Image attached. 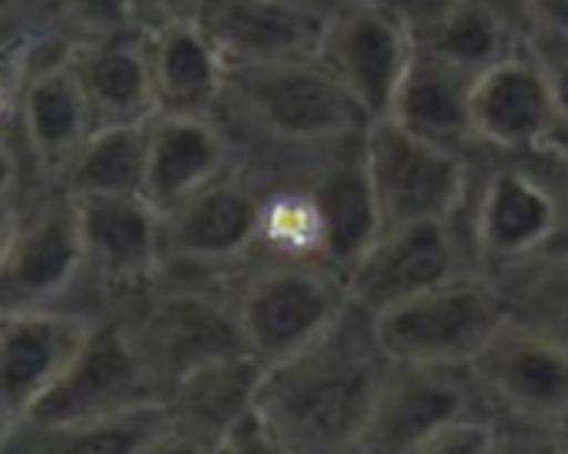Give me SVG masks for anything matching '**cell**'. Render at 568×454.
Returning a JSON list of instances; mask_svg holds the SVG:
<instances>
[{"label":"cell","instance_id":"6da1fadb","mask_svg":"<svg viewBox=\"0 0 568 454\" xmlns=\"http://www.w3.org/2000/svg\"><path fill=\"white\" fill-rule=\"evenodd\" d=\"M388 371L375 314L352 301L318 341L267 368L257 411L298 454H352Z\"/></svg>","mask_w":568,"mask_h":454},{"label":"cell","instance_id":"7a4b0ae2","mask_svg":"<svg viewBox=\"0 0 568 454\" xmlns=\"http://www.w3.org/2000/svg\"><path fill=\"white\" fill-rule=\"evenodd\" d=\"M224 101L264 144L318 154L368 131V114L318 58L227 68Z\"/></svg>","mask_w":568,"mask_h":454},{"label":"cell","instance_id":"3957f363","mask_svg":"<svg viewBox=\"0 0 568 454\" xmlns=\"http://www.w3.org/2000/svg\"><path fill=\"white\" fill-rule=\"evenodd\" d=\"M244 348L267 368L318 341L348 308V278L325 261L251 258L231 285Z\"/></svg>","mask_w":568,"mask_h":454},{"label":"cell","instance_id":"277c9868","mask_svg":"<svg viewBox=\"0 0 568 454\" xmlns=\"http://www.w3.org/2000/svg\"><path fill=\"white\" fill-rule=\"evenodd\" d=\"M511 318L505 288L488 271L471 268L375 314V328L392 361L471 368Z\"/></svg>","mask_w":568,"mask_h":454},{"label":"cell","instance_id":"5b68a950","mask_svg":"<svg viewBox=\"0 0 568 454\" xmlns=\"http://www.w3.org/2000/svg\"><path fill=\"white\" fill-rule=\"evenodd\" d=\"M471 251L491 278L538 258L568 238V190L558 174L531 164V154L491 164L471 194Z\"/></svg>","mask_w":568,"mask_h":454},{"label":"cell","instance_id":"8992f818","mask_svg":"<svg viewBox=\"0 0 568 454\" xmlns=\"http://www.w3.org/2000/svg\"><path fill=\"white\" fill-rule=\"evenodd\" d=\"M362 147L385 227L425 217H462L468 210L475 190L468 154L435 144L395 117L372 121Z\"/></svg>","mask_w":568,"mask_h":454},{"label":"cell","instance_id":"52a82bcc","mask_svg":"<svg viewBox=\"0 0 568 454\" xmlns=\"http://www.w3.org/2000/svg\"><path fill=\"white\" fill-rule=\"evenodd\" d=\"M468 371L495 421L568 434V338L511 318Z\"/></svg>","mask_w":568,"mask_h":454},{"label":"cell","instance_id":"ba28073f","mask_svg":"<svg viewBox=\"0 0 568 454\" xmlns=\"http://www.w3.org/2000/svg\"><path fill=\"white\" fill-rule=\"evenodd\" d=\"M164 398L161 384L141 351L131 324L104 321L94 324L88 344L71 361V368L38 398V404L21 421L24 427L44 434L124 411L141 401Z\"/></svg>","mask_w":568,"mask_h":454},{"label":"cell","instance_id":"9c48e42d","mask_svg":"<svg viewBox=\"0 0 568 454\" xmlns=\"http://www.w3.org/2000/svg\"><path fill=\"white\" fill-rule=\"evenodd\" d=\"M471 268H478V261L462 217L405 220L388 224L368 255L352 268L348 291L358 308L382 314Z\"/></svg>","mask_w":568,"mask_h":454},{"label":"cell","instance_id":"30bf717a","mask_svg":"<svg viewBox=\"0 0 568 454\" xmlns=\"http://www.w3.org/2000/svg\"><path fill=\"white\" fill-rule=\"evenodd\" d=\"M471 131L478 147H488L501 157L561 147L555 91L531 41H521L498 64L475 78Z\"/></svg>","mask_w":568,"mask_h":454},{"label":"cell","instance_id":"8fae6325","mask_svg":"<svg viewBox=\"0 0 568 454\" xmlns=\"http://www.w3.org/2000/svg\"><path fill=\"white\" fill-rule=\"evenodd\" d=\"M264 180L234 164L217 180L164 214L168 265L224 271L247 265L257 251Z\"/></svg>","mask_w":568,"mask_h":454},{"label":"cell","instance_id":"7c38bea8","mask_svg":"<svg viewBox=\"0 0 568 454\" xmlns=\"http://www.w3.org/2000/svg\"><path fill=\"white\" fill-rule=\"evenodd\" d=\"M415 48V38L378 0H342L328 14L318 61L342 81L368 121H378L388 117Z\"/></svg>","mask_w":568,"mask_h":454},{"label":"cell","instance_id":"4fadbf2b","mask_svg":"<svg viewBox=\"0 0 568 454\" xmlns=\"http://www.w3.org/2000/svg\"><path fill=\"white\" fill-rule=\"evenodd\" d=\"M131 328L161 384V394L184 371L231 351H247L234 314V295L217 285L168 288Z\"/></svg>","mask_w":568,"mask_h":454},{"label":"cell","instance_id":"5bb4252c","mask_svg":"<svg viewBox=\"0 0 568 454\" xmlns=\"http://www.w3.org/2000/svg\"><path fill=\"white\" fill-rule=\"evenodd\" d=\"M488 414L468 368L392 361L368 431L358 444L365 454H408L435 431ZM491 417V414H488Z\"/></svg>","mask_w":568,"mask_h":454},{"label":"cell","instance_id":"9a60e30c","mask_svg":"<svg viewBox=\"0 0 568 454\" xmlns=\"http://www.w3.org/2000/svg\"><path fill=\"white\" fill-rule=\"evenodd\" d=\"M88 268L78 200L61 190L21 220V231L0 265V314L51 311Z\"/></svg>","mask_w":568,"mask_h":454},{"label":"cell","instance_id":"2e32d148","mask_svg":"<svg viewBox=\"0 0 568 454\" xmlns=\"http://www.w3.org/2000/svg\"><path fill=\"white\" fill-rule=\"evenodd\" d=\"M362 137L325 147L322 161H315V167L305 174V184L322 214L325 261L345 278L385 231V217L368 174Z\"/></svg>","mask_w":568,"mask_h":454},{"label":"cell","instance_id":"e0dca14e","mask_svg":"<svg viewBox=\"0 0 568 454\" xmlns=\"http://www.w3.org/2000/svg\"><path fill=\"white\" fill-rule=\"evenodd\" d=\"M328 14L312 0H217L201 24L227 68L318 58Z\"/></svg>","mask_w":568,"mask_h":454},{"label":"cell","instance_id":"ac0fdd59","mask_svg":"<svg viewBox=\"0 0 568 454\" xmlns=\"http://www.w3.org/2000/svg\"><path fill=\"white\" fill-rule=\"evenodd\" d=\"M94 324L71 314L34 311L0 328V421L21 424L38 398L71 368Z\"/></svg>","mask_w":568,"mask_h":454},{"label":"cell","instance_id":"d6986e66","mask_svg":"<svg viewBox=\"0 0 568 454\" xmlns=\"http://www.w3.org/2000/svg\"><path fill=\"white\" fill-rule=\"evenodd\" d=\"M234 164V144L217 114H154L148 124L144 197L171 214Z\"/></svg>","mask_w":568,"mask_h":454},{"label":"cell","instance_id":"ffe728a7","mask_svg":"<svg viewBox=\"0 0 568 454\" xmlns=\"http://www.w3.org/2000/svg\"><path fill=\"white\" fill-rule=\"evenodd\" d=\"M74 197V194H71ZM88 265L111 285H148L164 265V214L144 194L74 197Z\"/></svg>","mask_w":568,"mask_h":454},{"label":"cell","instance_id":"44dd1931","mask_svg":"<svg viewBox=\"0 0 568 454\" xmlns=\"http://www.w3.org/2000/svg\"><path fill=\"white\" fill-rule=\"evenodd\" d=\"M264 374L267 364L251 351H231L184 371L164 391L171 424L217 447L257 407Z\"/></svg>","mask_w":568,"mask_h":454},{"label":"cell","instance_id":"7402d4cb","mask_svg":"<svg viewBox=\"0 0 568 454\" xmlns=\"http://www.w3.org/2000/svg\"><path fill=\"white\" fill-rule=\"evenodd\" d=\"M148 54L158 114H217L227 91V61L201 18L158 24Z\"/></svg>","mask_w":568,"mask_h":454},{"label":"cell","instance_id":"603a6c76","mask_svg":"<svg viewBox=\"0 0 568 454\" xmlns=\"http://www.w3.org/2000/svg\"><path fill=\"white\" fill-rule=\"evenodd\" d=\"M471 74L452 68L425 48H415L388 117L435 144L468 154L478 147L471 131Z\"/></svg>","mask_w":568,"mask_h":454},{"label":"cell","instance_id":"cb8c5ba5","mask_svg":"<svg viewBox=\"0 0 568 454\" xmlns=\"http://www.w3.org/2000/svg\"><path fill=\"white\" fill-rule=\"evenodd\" d=\"M74 74L94 114L104 124H144L158 114L148 41L111 38L74 61Z\"/></svg>","mask_w":568,"mask_h":454},{"label":"cell","instance_id":"d4e9b609","mask_svg":"<svg viewBox=\"0 0 568 454\" xmlns=\"http://www.w3.org/2000/svg\"><path fill=\"white\" fill-rule=\"evenodd\" d=\"M21 117L31 154L44 171L61 177L94 131V114L74 74V64L44 71L28 87Z\"/></svg>","mask_w":568,"mask_h":454},{"label":"cell","instance_id":"484cf974","mask_svg":"<svg viewBox=\"0 0 568 454\" xmlns=\"http://www.w3.org/2000/svg\"><path fill=\"white\" fill-rule=\"evenodd\" d=\"M148 124H104L81 144L68 171L64 190L74 197H121L144 194L148 167Z\"/></svg>","mask_w":568,"mask_h":454},{"label":"cell","instance_id":"4316f807","mask_svg":"<svg viewBox=\"0 0 568 454\" xmlns=\"http://www.w3.org/2000/svg\"><path fill=\"white\" fill-rule=\"evenodd\" d=\"M171 431L164 398L131 404L124 411L44 431L41 454H148Z\"/></svg>","mask_w":568,"mask_h":454},{"label":"cell","instance_id":"83f0119b","mask_svg":"<svg viewBox=\"0 0 568 454\" xmlns=\"http://www.w3.org/2000/svg\"><path fill=\"white\" fill-rule=\"evenodd\" d=\"M254 258L325 261L322 214H318V204H315L305 177L288 180V184L264 180V204H261V227H257Z\"/></svg>","mask_w":568,"mask_h":454},{"label":"cell","instance_id":"f1b7e54d","mask_svg":"<svg viewBox=\"0 0 568 454\" xmlns=\"http://www.w3.org/2000/svg\"><path fill=\"white\" fill-rule=\"evenodd\" d=\"M495 281L505 288L515 318L568 338V238Z\"/></svg>","mask_w":568,"mask_h":454},{"label":"cell","instance_id":"f546056e","mask_svg":"<svg viewBox=\"0 0 568 454\" xmlns=\"http://www.w3.org/2000/svg\"><path fill=\"white\" fill-rule=\"evenodd\" d=\"M518 44H521V38L515 31H508L491 11L475 4V0H462V4L418 48L432 51L435 58L448 61L452 68L478 78Z\"/></svg>","mask_w":568,"mask_h":454},{"label":"cell","instance_id":"4dcf8cb0","mask_svg":"<svg viewBox=\"0 0 568 454\" xmlns=\"http://www.w3.org/2000/svg\"><path fill=\"white\" fill-rule=\"evenodd\" d=\"M491 447H495V417L478 414L435 431L408 454H491Z\"/></svg>","mask_w":568,"mask_h":454},{"label":"cell","instance_id":"1f68e13d","mask_svg":"<svg viewBox=\"0 0 568 454\" xmlns=\"http://www.w3.org/2000/svg\"><path fill=\"white\" fill-rule=\"evenodd\" d=\"M491 454H568V434L548 431V427L495 421Z\"/></svg>","mask_w":568,"mask_h":454},{"label":"cell","instance_id":"d6a6232c","mask_svg":"<svg viewBox=\"0 0 568 454\" xmlns=\"http://www.w3.org/2000/svg\"><path fill=\"white\" fill-rule=\"evenodd\" d=\"M217 454H298L288 441H284L254 407L221 444Z\"/></svg>","mask_w":568,"mask_h":454},{"label":"cell","instance_id":"836d02e7","mask_svg":"<svg viewBox=\"0 0 568 454\" xmlns=\"http://www.w3.org/2000/svg\"><path fill=\"white\" fill-rule=\"evenodd\" d=\"M378 4L415 38V44H422L462 0H378Z\"/></svg>","mask_w":568,"mask_h":454},{"label":"cell","instance_id":"e575fe53","mask_svg":"<svg viewBox=\"0 0 568 454\" xmlns=\"http://www.w3.org/2000/svg\"><path fill=\"white\" fill-rule=\"evenodd\" d=\"M528 41L548 71L555 104H558V117H561V134H565L561 144H568V41H555V38H528Z\"/></svg>","mask_w":568,"mask_h":454},{"label":"cell","instance_id":"d590c367","mask_svg":"<svg viewBox=\"0 0 568 454\" xmlns=\"http://www.w3.org/2000/svg\"><path fill=\"white\" fill-rule=\"evenodd\" d=\"M64 4L98 31L118 34L134 18V0H64Z\"/></svg>","mask_w":568,"mask_h":454},{"label":"cell","instance_id":"8d00e7d4","mask_svg":"<svg viewBox=\"0 0 568 454\" xmlns=\"http://www.w3.org/2000/svg\"><path fill=\"white\" fill-rule=\"evenodd\" d=\"M568 41V0H531V34Z\"/></svg>","mask_w":568,"mask_h":454},{"label":"cell","instance_id":"74e56055","mask_svg":"<svg viewBox=\"0 0 568 454\" xmlns=\"http://www.w3.org/2000/svg\"><path fill=\"white\" fill-rule=\"evenodd\" d=\"M485 11H491L508 31H515L521 41L531 34V0H475Z\"/></svg>","mask_w":568,"mask_h":454},{"label":"cell","instance_id":"f35d334b","mask_svg":"<svg viewBox=\"0 0 568 454\" xmlns=\"http://www.w3.org/2000/svg\"><path fill=\"white\" fill-rule=\"evenodd\" d=\"M148 454H217V447L201 441V437H194V434H187V431H178L171 424V431Z\"/></svg>","mask_w":568,"mask_h":454},{"label":"cell","instance_id":"ab89813d","mask_svg":"<svg viewBox=\"0 0 568 454\" xmlns=\"http://www.w3.org/2000/svg\"><path fill=\"white\" fill-rule=\"evenodd\" d=\"M144 4L158 11L161 24L164 21H191V18H201V11H204V0H144Z\"/></svg>","mask_w":568,"mask_h":454},{"label":"cell","instance_id":"60d3db41","mask_svg":"<svg viewBox=\"0 0 568 454\" xmlns=\"http://www.w3.org/2000/svg\"><path fill=\"white\" fill-rule=\"evenodd\" d=\"M21 180V167H18V157L11 151V144L0 137V204H11L14 197V187Z\"/></svg>","mask_w":568,"mask_h":454},{"label":"cell","instance_id":"b9f144b4","mask_svg":"<svg viewBox=\"0 0 568 454\" xmlns=\"http://www.w3.org/2000/svg\"><path fill=\"white\" fill-rule=\"evenodd\" d=\"M18 231H21V217L14 214L11 204H0V265H4V258H8Z\"/></svg>","mask_w":568,"mask_h":454},{"label":"cell","instance_id":"7bdbcfd3","mask_svg":"<svg viewBox=\"0 0 568 454\" xmlns=\"http://www.w3.org/2000/svg\"><path fill=\"white\" fill-rule=\"evenodd\" d=\"M558 154H561V180H565V190H568V144H561Z\"/></svg>","mask_w":568,"mask_h":454},{"label":"cell","instance_id":"ee69618b","mask_svg":"<svg viewBox=\"0 0 568 454\" xmlns=\"http://www.w3.org/2000/svg\"><path fill=\"white\" fill-rule=\"evenodd\" d=\"M8 321H11V318H4V314H0V328H4V324H8Z\"/></svg>","mask_w":568,"mask_h":454},{"label":"cell","instance_id":"f6af8a7d","mask_svg":"<svg viewBox=\"0 0 568 454\" xmlns=\"http://www.w3.org/2000/svg\"><path fill=\"white\" fill-rule=\"evenodd\" d=\"M352 454H365V451H352Z\"/></svg>","mask_w":568,"mask_h":454}]
</instances>
